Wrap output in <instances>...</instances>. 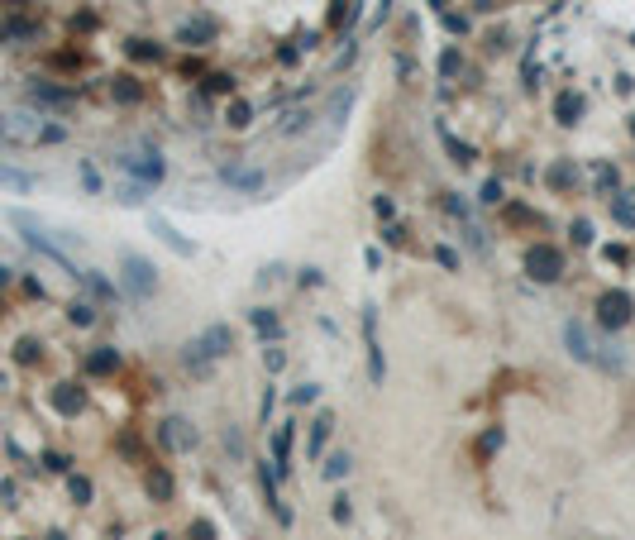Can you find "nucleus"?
<instances>
[{
	"mask_svg": "<svg viewBox=\"0 0 635 540\" xmlns=\"http://www.w3.org/2000/svg\"><path fill=\"white\" fill-rule=\"evenodd\" d=\"M497 201H502V182L487 177V182H482V206H497Z\"/></svg>",
	"mask_w": 635,
	"mask_h": 540,
	"instance_id": "nucleus-25",
	"label": "nucleus"
},
{
	"mask_svg": "<svg viewBox=\"0 0 635 540\" xmlns=\"http://www.w3.org/2000/svg\"><path fill=\"white\" fill-rule=\"evenodd\" d=\"M211 34H215L211 25H186L177 39H182V43H191V48H206V43H211Z\"/></svg>",
	"mask_w": 635,
	"mask_h": 540,
	"instance_id": "nucleus-18",
	"label": "nucleus"
},
{
	"mask_svg": "<svg viewBox=\"0 0 635 540\" xmlns=\"http://www.w3.org/2000/svg\"><path fill=\"white\" fill-rule=\"evenodd\" d=\"M440 72H459V53H454V48L440 57Z\"/></svg>",
	"mask_w": 635,
	"mask_h": 540,
	"instance_id": "nucleus-33",
	"label": "nucleus"
},
{
	"mask_svg": "<svg viewBox=\"0 0 635 540\" xmlns=\"http://www.w3.org/2000/svg\"><path fill=\"white\" fill-rule=\"evenodd\" d=\"M573 182H578V167H573V162H554V167H550V187H573Z\"/></svg>",
	"mask_w": 635,
	"mask_h": 540,
	"instance_id": "nucleus-17",
	"label": "nucleus"
},
{
	"mask_svg": "<svg viewBox=\"0 0 635 540\" xmlns=\"http://www.w3.org/2000/svg\"><path fill=\"white\" fill-rule=\"evenodd\" d=\"M554 115H559V125H578V115H582V96L578 91H564L554 101Z\"/></svg>",
	"mask_w": 635,
	"mask_h": 540,
	"instance_id": "nucleus-11",
	"label": "nucleus"
},
{
	"mask_svg": "<svg viewBox=\"0 0 635 540\" xmlns=\"http://www.w3.org/2000/svg\"><path fill=\"white\" fill-rule=\"evenodd\" d=\"M316 397H320V382H306V387H296L291 402H316Z\"/></svg>",
	"mask_w": 635,
	"mask_h": 540,
	"instance_id": "nucleus-30",
	"label": "nucleus"
},
{
	"mask_svg": "<svg viewBox=\"0 0 635 540\" xmlns=\"http://www.w3.org/2000/svg\"><path fill=\"white\" fill-rule=\"evenodd\" d=\"M249 321H253V330H258V335H263L267 345H272V340H277V330H282V321H277V316H272V311H249Z\"/></svg>",
	"mask_w": 635,
	"mask_h": 540,
	"instance_id": "nucleus-13",
	"label": "nucleus"
},
{
	"mask_svg": "<svg viewBox=\"0 0 635 540\" xmlns=\"http://www.w3.org/2000/svg\"><path fill=\"white\" fill-rule=\"evenodd\" d=\"M631 134H635V120H631Z\"/></svg>",
	"mask_w": 635,
	"mask_h": 540,
	"instance_id": "nucleus-39",
	"label": "nucleus"
},
{
	"mask_svg": "<svg viewBox=\"0 0 635 540\" xmlns=\"http://www.w3.org/2000/svg\"><path fill=\"white\" fill-rule=\"evenodd\" d=\"M272 459H277V473H291V421L282 426V431L272 435Z\"/></svg>",
	"mask_w": 635,
	"mask_h": 540,
	"instance_id": "nucleus-12",
	"label": "nucleus"
},
{
	"mask_svg": "<svg viewBox=\"0 0 635 540\" xmlns=\"http://www.w3.org/2000/svg\"><path fill=\"white\" fill-rule=\"evenodd\" d=\"M611 216H616V225H621V230H635V206L621 196V191L611 196Z\"/></svg>",
	"mask_w": 635,
	"mask_h": 540,
	"instance_id": "nucleus-16",
	"label": "nucleus"
},
{
	"mask_svg": "<svg viewBox=\"0 0 635 540\" xmlns=\"http://www.w3.org/2000/svg\"><path fill=\"white\" fill-rule=\"evenodd\" d=\"M635 316V297L631 292H621V287H611L597 297V325H607V330H621V325H631Z\"/></svg>",
	"mask_w": 635,
	"mask_h": 540,
	"instance_id": "nucleus-2",
	"label": "nucleus"
},
{
	"mask_svg": "<svg viewBox=\"0 0 635 540\" xmlns=\"http://www.w3.org/2000/svg\"><path fill=\"white\" fill-rule=\"evenodd\" d=\"M564 340H568V354H573V359L592 364V345H587V330H582V321H568V325H564Z\"/></svg>",
	"mask_w": 635,
	"mask_h": 540,
	"instance_id": "nucleus-9",
	"label": "nucleus"
},
{
	"mask_svg": "<svg viewBox=\"0 0 635 540\" xmlns=\"http://www.w3.org/2000/svg\"><path fill=\"white\" fill-rule=\"evenodd\" d=\"M120 167H125L130 177H139V187H158L162 172H167L158 153H144V158H120Z\"/></svg>",
	"mask_w": 635,
	"mask_h": 540,
	"instance_id": "nucleus-5",
	"label": "nucleus"
},
{
	"mask_svg": "<svg viewBox=\"0 0 635 540\" xmlns=\"http://www.w3.org/2000/svg\"><path fill=\"white\" fill-rule=\"evenodd\" d=\"M48 402H53V411H62V416H81V411H86V392H81L77 382H57L53 392H48Z\"/></svg>",
	"mask_w": 635,
	"mask_h": 540,
	"instance_id": "nucleus-6",
	"label": "nucleus"
},
{
	"mask_svg": "<svg viewBox=\"0 0 635 540\" xmlns=\"http://www.w3.org/2000/svg\"><path fill=\"white\" fill-rule=\"evenodd\" d=\"M162 445L167 450H196V431H191V421H182V416H172V421H162Z\"/></svg>",
	"mask_w": 635,
	"mask_h": 540,
	"instance_id": "nucleus-7",
	"label": "nucleus"
},
{
	"mask_svg": "<svg viewBox=\"0 0 635 540\" xmlns=\"http://www.w3.org/2000/svg\"><path fill=\"white\" fill-rule=\"evenodd\" d=\"M263 364L272 368V373H282V364H287V354L277 349V345H267V354H263Z\"/></svg>",
	"mask_w": 635,
	"mask_h": 540,
	"instance_id": "nucleus-27",
	"label": "nucleus"
},
{
	"mask_svg": "<svg viewBox=\"0 0 635 540\" xmlns=\"http://www.w3.org/2000/svg\"><path fill=\"white\" fill-rule=\"evenodd\" d=\"M0 287H10V268H0Z\"/></svg>",
	"mask_w": 635,
	"mask_h": 540,
	"instance_id": "nucleus-37",
	"label": "nucleus"
},
{
	"mask_svg": "<svg viewBox=\"0 0 635 540\" xmlns=\"http://www.w3.org/2000/svg\"><path fill=\"white\" fill-rule=\"evenodd\" d=\"M249 115H253V110H249V101H235V106H230V125H235V130H244V125H249Z\"/></svg>",
	"mask_w": 635,
	"mask_h": 540,
	"instance_id": "nucleus-24",
	"label": "nucleus"
},
{
	"mask_svg": "<svg viewBox=\"0 0 635 540\" xmlns=\"http://www.w3.org/2000/svg\"><path fill=\"white\" fill-rule=\"evenodd\" d=\"M72 497H77V502H91V483H86V478H72Z\"/></svg>",
	"mask_w": 635,
	"mask_h": 540,
	"instance_id": "nucleus-31",
	"label": "nucleus"
},
{
	"mask_svg": "<svg viewBox=\"0 0 635 540\" xmlns=\"http://www.w3.org/2000/svg\"><path fill=\"white\" fill-rule=\"evenodd\" d=\"M130 57H158V48H153L148 39H134V43H130Z\"/></svg>",
	"mask_w": 635,
	"mask_h": 540,
	"instance_id": "nucleus-28",
	"label": "nucleus"
},
{
	"mask_svg": "<svg viewBox=\"0 0 635 540\" xmlns=\"http://www.w3.org/2000/svg\"><path fill=\"white\" fill-rule=\"evenodd\" d=\"M445 25H449L454 34H463V29H468V20H463V15H445Z\"/></svg>",
	"mask_w": 635,
	"mask_h": 540,
	"instance_id": "nucleus-35",
	"label": "nucleus"
},
{
	"mask_svg": "<svg viewBox=\"0 0 635 540\" xmlns=\"http://www.w3.org/2000/svg\"><path fill=\"white\" fill-rule=\"evenodd\" d=\"M440 263H445V268H459V254H454V249H445V244H440Z\"/></svg>",
	"mask_w": 635,
	"mask_h": 540,
	"instance_id": "nucleus-34",
	"label": "nucleus"
},
{
	"mask_svg": "<svg viewBox=\"0 0 635 540\" xmlns=\"http://www.w3.org/2000/svg\"><path fill=\"white\" fill-rule=\"evenodd\" d=\"M5 39H10V25H0V43H5Z\"/></svg>",
	"mask_w": 635,
	"mask_h": 540,
	"instance_id": "nucleus-38",
	"label": "nucleus"
},
{
	"mask_svg": "<svg viewBox=\"0 0 635 540\" xmlns=\"http://www.w3.org/2000/svg\"><path fill=\"white\" fill-rule=\"evenodd\" d=\"M597 235H592V220H573V244H592Z\"/></svg>",
	"mask_w": 635,
	"mask_h": 540,
	"instance_id": "nucleus-26",
	"label": "nucleus"
},
{
	"mask_svg": "<svg viewBox=\"0 0 635 540\" xmlns=\"http://www.w3.org/2000/svg\"><path fill=\"white\" fill-rule=\"evenodd\" d=\"M43 464H48L53 473H67V464H72V459H67V455H43Z\"/></svg>",
	"mask_w": 635,
	"mask_h": 540,
	"instance_id": "nucleus-32",
	"label": "nucleus"
},
{
	"mask_svg": "<svg viewBox=\"0 0 635 540\" xmlns=\"http://www.w3.org/2000/svg\"><path fill=\"white\" fill-rule=\"evenodd\" d=\"M153 230H158V235H162V244H172L177 254H196V244H191V240H182V235H177V230H172L167 220H153Z\"/></svg>",
	"mask_w": 635,
	"mask_h": 540,
	"instance_id": "nucleus-14",
	"label": "nucleus"
},
{
	"mask_svg": "<svg viewBox=\"0 0 635 540\" xmlns=\"http://www.w3.org/2000/svg\"><path fill=\"white\" fill-rule=\"evenodd\" d=\"M34 96H39V101H48V106H67V101H72V96H67V91H57V86H34Z\"/></svg>",
	"mask_w": 635,
	"mask_h": 540,
	"instance_id": "nucleus-23",
	"label": "nucleus"
},
{
	"mask_svg": "<svg viewBox=\"0 0 635 540\" xmlns=\"http://www.w3.org/2000/svg\"><path fill=\"white\" fill-rule=\"evenodd\" d=\"M330 426H335V416H330V411H320L316 421H311V440H306V455H311V459H320V450H325V435H330Z\"/></svg>",
	"mask_w": 635,
	"mask_h": 540,
	"instance_id": "nucleus-10",
	"label": "nucleus"
},
{
	"mask_svg": "<svg viewBox=\"0 0 635 540\" xmlns=\"http://www.w3.org/2000/svg\"><path fill=\"white\" fill-rule=\"evenodd\" d=\"M86 368H91V373H115V368H120V354L115 349H96L91 359H86Z\"/></svg>",
	"mask_w": 635,
	"mask_h": 540,
	"instance_id": "nucleus-15",
	"label": "nucleus"
},
{
	"mask_svg": "<svg viewBox=\"0 0 635 540\" xmlns=\"http://www.w3.org/2000/svg\"><path fill=\"white\" fill-rule=\"evenodd\" d=\"M34 354H39V345H34V340H20V345H15V359H20V364H29Z\"/></svg>",
	"mask_w": 635,
	"mask_h": 540,
	"instance_id": "nucleus-29",
	"label": "nucleus"
},
{
	"mask_svg": "<svg viewBox=\"0 0 635 540\" xmlns=\"http://www.w3.org/2000/svg\"><path fill=\"white\" fill-rule=\"evenodd\" d=\"M220 177H225L230 187H239V191H258L263 187V172H258V167H220Z\"/></svg>",
	"mask_w": 635,
	"mask_h": 540,
	"instance_id": "nucleus-8",
	"label": "nucleus"
},
{
	"mask_svg": "<svg viewBox=\"0 0 635 540\" xmlns=\"http://www.w3.org/2000/svg\"><path fill=\"white\" fill-rule=\"evenodd\" d=\"M125 201H148V187H125Z\"/></svg>",
	"mask_w": 635,
	"mask_h": 540,
	"instance_id": "nucleus-36",
	"label": "nucleus"
},
{
	"mask_svg": "<svg viewBox=\"0 0 635 540\" xmlns=\"http://www.w3.org/2000/svg\"><path fill=\"white\" fill-rule=\"evenodd\" d=\"M67 311H72V325H91L96 321V306H91V301H72Z\"/></svg>",
	"mask_w": 635,
	"mask_h": 540,
	"instance_id": "nucleus-22",
	"label": "nucleus"
},
{
	"mask_svg": "<svg viewBox=\"0 0 635 540\" xmlns=\"http://www.w3.org/2000/svg\"><path fill=\"white\" fill-rule=\"evenodd\" d=\"M521 268H526L535 282H559V277H564V254H559L554 244H530L526 254H521Z\"/></svg>",
	"mask_w": 635,
	"mask_h": 540,
	"instance_id": "nucleus-1",
	"label": "nucleus"
},
{
	"mask_svg": "<svg viewBox=\"0 0 635 540\" xmlns=\"http://www.w3.org/2000/svg\"><path fill=\"white\" fill-rule=\"evenodd\" d=\"M120 263H125V282H130L134 297H153V292H158V268H153L148 258H139V254H125Z\"/></svg>",
	"mask_w": 635,
	"mask_h": 540,
	"instance_id": "nucleus-4",
	"label": "nucleus"
},
{
	"mask_svg": "<svg viewBox=\"0 0 635 540\" xmlns=\"http://www.w3.org/2000/svg\"><path fill=\"white\" fill-rule=\"evenodd\" d=\"M349 464H354V459H349V455H330V459H325V469H320V473H325V478H344V473H349Z\"/></svg>",
	"mask_w": 635,
	"mask_h": 540,
	"instance_id": "nucleus-20",
	"label": "nucleus"
},
{
	"mask_svg": "<svg viewBox=\"0 0 635 540\" xmlns=\"http://www.w3.org/2000/svg\"><path fill=\"white\" fill-rule=\"evenodd\" d=\"M148 492H153V497H167V492H172V478H167V469H153V473H148Z\"/></svg>",
	"mask_w": 635,
	"mask_h": 540,
	"instance_id": "nucleus-21",
	"label": "nucleus"
},
{
	"mask_svg": "<svg viewBox=\"0 0 635 540\" xmlns=\"http://www.w3.org/2000/svg\"><path fill=\"white\" fill-rule=\"evenodd\" d=\"M110 91H115V101H125V106H134V101H139V81H134V77H115V86H110Z\"/></svg>",
	"mask_w": 635,
	"mask_h": 540,
	"instance_id": "nucleus-19",
	"label": "nucleus"
},
{
	"mask_svg": "<svg viewBox=\"0 0 635 540\" xmlns=\"http://www.w3.org/2000/svg\"><path fill=\"white\" fill-rule=\"evenodd\" d=\"M225 349H230V325H211V330H201L182 349V359L186 364H206V359H220Z\"/></svg>",
	"mask_w": 635,
	"mask_h": 540,
	"instance_id": "nucleus-3",
	"label": "nucleus"
}]
</instances>
